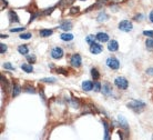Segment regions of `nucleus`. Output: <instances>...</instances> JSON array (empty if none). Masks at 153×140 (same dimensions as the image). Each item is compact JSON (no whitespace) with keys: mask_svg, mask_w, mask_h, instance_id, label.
I'll use <instances>...</instances> for the list:
<instances>
[{"mask_svg":"<svg viewBox=\"0 0 153 140\" xmlns=\"http://www.w3.org/2000/svg\"><path fill=\"white\" fill-rule=\"evenodd\" d=\"M145 106H146V105H145L144 102H142V101H140V100H132V101H130V102L127 103V108H130L131 110L136 111V112L142 111L145 108Z\"/></svg>","mask_w":153,"mask_h":140,"instance_id":"f257e3e1","label":"nucleus"},{"mask_svg":"<svg viewBox=\"0 0 153 140\" xmlns=\"http://www.w3.org/2000/svg\"><path fill=\"white\" fill-rule=\"evenodd\" d=\"M114 85L119 89L125 90L127 87H129V81H127V79H125L124 77H118V78L114 79Z\"/></svg>","mask_w":153,"mask_h":140,"instance_id":"f03ea898","label":"nucleus"},{"mask_svg":"<svg viewBox=\"0 0 153 140\" xmlns=\"http://www.w3.org/2000/svg\"><path fill=\"white\" fill-rule=\"evenodd\" d=\"M119 29L121 31H124V32H130L133 29V25L129 20H123L119 24Z\"/></svg>","mask_w":153,"mask_h":140,"instance_id":"7ed1b4c3","label":"nucleus"},{"mask_svg":"<svg viewBox=\"0 0 153 140\" xmlns=\"http://www.w3.org/2000/svg\"><path fill=\"white\" fill-rule=\"evenodd\" d=\"M107 66L111 68V69H113V70H117V69H119L120 67V61L117 58L110 57L107 59Z\"/></svg>","mask_w":153,"mask_h":140,"instance_id":"20e7f679","label":"nucleus"},{"mask_svg":"<svg viewBox=\"0 0 153 140\" xmlns=\"http://www.w3.org/2000/svg\"><path fill=\"white\" fill-rule=\"evenodd\" d=\"M70 64L72 67H76V68H79L81 66V56L79 53H74L72 55V57L70 59Z\"/></svg>","mask_w":153,"mask_h":140,"instance_id":"39448f33","label":"nucleus"},{"mask_svg":"<svg viewBox=\"0 0 153 140\" xmlns=\"http://www.w3.org/2000/svg\"><path fill=\"white\" fill-rule=\"evenodd\" d=\"M51 57L53 59H61L63 57V50L61 49L60 47H54L53 49L51 50Z\"/></svg>","mask_w":153,"mask_h":140,"instance_id":"423d86ee","label":"nucleus"},{"mask_svg":"<svg viewBox=\"0 0 153 140\" xmlns=\"http://www.w3.org/2000/svg\"><path fill=\"white\" fill-rule=\"evenodd\" d=\"M102 50H103V47H102L101 45H99V43L93 42V43L90 45V52L93 53V55L100 53V52H102Z\"/></svg>","mask_w":153,"mask_h":140,"instance_id":"0eeeda50","label":"nucleus"},{"mask_svg":"<svg viewBox=\"0 0 153 140\" xmlns=\"http://www.w3.org/2000/svg\"><path fill=\"white\" fill-rule=\"evenodd\" d=\"M97 40L98 41H100V42H107V41H109V34L108 33H105V32H99L97 36Z\"/></svg>","mask_w":153,"mask_h":140,"instance_id":"6e6552de","label":"nucleus"},{"mask_svg":"<svg viewBox=\"0 0 153 140\" xmlns=\"http://www.w3.org/2000/svg\"><path fill=\"white\" fill-rule=\"evenodd\" d=\"M94 83L92 81H89V80H85L82 83V89L85 91H91L93 89Z\"/></svg>","mask_w":153,"mask_h":140,"instance_id":"1a4fd4ad","label":"nucleus"},{"mask_svg":"<svg viewBox=\"0 0 153 140\" xmlns=\"http://www.w3.org/2000/svg\"><path fill=\"white\" fill-rule=\"evenodd\" d=\"M108 49L110 51H117L119 49V43L117 40H110L109 45H108Z\"/></svg>","mask_w":153,"mask_h":140,"instance_id":"9d476101","label":"nucleus"},{"mask_svg":"<svg viewBox=\"0 0 153 140\" xmlns=\"http://www.w3.org/2000/svg\"><path fill=\"white\" fill-rule=\"evenodd\" d=\"M60 29H62L63 31H69V30H71L72 29V24L70 22V21H63L61 25H60V27H59Z\"/></svg>","mask_w":153,"mask_h":140,"instance_id":"9b49d317","label":"nucleus"},{"mask_svg":"<svg viewBox=\"0 0 153 140\" xmlns=\"http://www.w3.org/2000/svg\"><path fill=\"white\" fill-rule=\"evenodd\" d=\"M101 91L103 95L109 96V95H111V92H112V88H111V86L109 85V83H105V85H103Z\"/></svg>","mask_w":153,"mask_h":140,"instance_id":"f8f14e48","label":"nucleus"},{"mask_svg":"<svg viewBox=\"0 0 153 140\" xmlns=\"http://www.w3.org/2000/svg\"><path fill=\"white\" fill-rule=\"evenodd\" d=\"M118 121H119V126H121V127L124 128V129H127V121L125 120L124 117L119 116V117H118Z\"/></svg>","mask_w":153,"mask_h":140,"instance_id":"ddd939ff","label":"nucleus"},{"mask_svg":"<svg viewBox=\"0 0 153 140\" xmlns=\"http://www.w3.org/2000/svg\"><path fill=\"white\" fill-rule=\"evenodd\" d=\"M108 18H109V16L104 12V11H102V12H100L99 15H98V17H97V20L99 21V22H103V21H105V20H108Z\"/></svg>","mask_w":153,"mask_h":140,"instance_id":"4468645a","label":"nucleus"},{"mask_svg":"<svg viewBox=\"0 0 153 140\" xmlns=\"http://www.w3.org/2000/svg\"><path fill=\"white\" fill-rule=\"evenodd\" d=\"M18 52L19 53H21V55H28V52H29V49H28V47H27V45H21V46H19L18 47Z\"/></svg>","mask_w":153,"mask_h":140,"instance_id":"2eb2a0df","label":"nucleus"},{"mask_svg":"<svg viewBox=\"0 0 153 140\" xmlns=\"http://www.w3.org/2000/svg\"><path fill=\"white\" fill-rule=\"evenodd\" d=\"M20 91H21V87L17 85V83H15L13 85V88H12V96L13 97H17L18 95L20 93Z\"/></svg>","mask_w":153,"mask_h":140,"instance_id":"dca6fc26","label":"nucleus"},{"mask_svg":"<svg viewBox=\"0 0 153 140\" xmlns=\"http://www.w3.org/2000/svg\"><path fill=\"white\" fill-rule=\"evenodd\" d=\"M61 39L63 40V41H70V40H72L73 39V34H71V33H62L61 36Z\"/></svg>","mask_w":153,"mask_h":140,"instance_id":"f3484780","label":"nucleus"},{"mask_svg":"<svg viewBox=\"0 0 153 140\" xmlns=\"http://www.w3.org/2000/svg\"><path fill=\"white\" fill-rule=\"evenodd\" d=\"M52 30L51 29H42V30H40V36L41 37H43V38H46V37H49V36H51L52 34Z\"/></svg>","mask_w":153,"mask_h":140,"instance_id":"a211bd4d","label":"nucleus"},{"mask_svg":"<svg viewBox=\"0 0 153 140\" xmlns=\"http://www.w3.org/2000/svg\"><path fill=\"white\" fill-rule=\"evenodd\" d=\"M9 17H10L12 22H19V17L17 16V14L15 11H10L9 12Z\"/></svg>","mask_w":153,"mask_h":140,"instance_id":"6ab92c4d","label":"nucleus"},{"mask_svg":"<svg viewBox=\"0 0 153 140\" xmlns=\"http://www.w3.org/2000/svg\"><path fill=\"white\" fill-rule=\"evenodd\" d=\"M91 76H92V78H93L94 80H98L100 78V74H99L97 68H92L91 69Z\"/></svg>","mask_w":153,"mask_h":140,"instance_id":"aec40b11","label":"nucleus"},{"mask_svg":"<svg viewBox=\"0 0 153 140\" xmlns=\"http://www.w3.org/2000/svg\"><path fill=\"white\" fill-rule=\"evenodd\" d=\"M145 47H146V49L148 50L152 51L153 50V38H149V39L145 41Z\"/></svg>","mask_w":153,"mask_h":140,"instance_id":"412c9836","label":"nucleus"},{"mask_svg":"<svg viewBox=\"0 0 153 140\" xmlns=\"http://www.w3.org/2000/svg\"><path fill=\"white\" fill-rule=\"evenodd\" d=\"M21 69L23 70V71H25V72H32L34 71V68H32V66L29 64V65H21Z\"/></svg>","mask_w":153,"mask_h":140,"instance_id":"4be33fe9","label":"nucleus"},{"mask_svg":"<svg viewBox=\"0 0 153 140\" xmlns=\"http://www.w3.org/2000/svg\"><path fill=\"white\" fill-rule=\"evenodd\" d=\"M41 81H42V83H56L57 80H56V78H53V77H49V78H43V79H41Z\"/></svg>","mask_w":153,"mask_h":140,"instance_id":"5701e85b","label":"nucleus"},{"mask_svg":"<svg viewBox=\"0 0 153 140\" xmlns=\"http://www.w3.org/2000/svg\"><path fill=\"white\" fill-rule=\"evenodd\" d=\"M104 124V130H105V136H104V139H109V124H107L105 121H102Z\"/></svg>","mask_w":153,"mask_h":140,"instance_id":"b1692460","label":"nucleus"},{"mask_svg":"<svg viewBox=\"0 0 153 140\" xmlns=\"http://www.w3.org/2000/svg\"><path fill=\"white\" fill-rule=\"evenodd\" d=\"M25 92H30V93H36V90H34V88L32 87V86H29V85H27V86H25Z\"/></svg>","mask_w":153,"mask_h":140,"instance_id":"393cba45","label":"nucleus"},{"mask_svg":"<svg viewBox=\"0 0 153 140\" xmlns=\"http://www.w3.org/2000/svg\"><path fill=\"white\" fill-rule=\"evenodd\" d=\"M85 40H87L88 43H90V45H91V43H93L94 42V40H97V37L93 36V34H90V36H88V37H87V39H85Z\"/></svg>","mask_w":153,"mask_h":140,"instance_id":"a878e982","label":"nucleus"},{"mask_svg":"<svg viewBox=\"0 0 153 140\" xmlns=\"http://www.w3.org/2000/svg\"><path fill=\"white\" fill-rule=\"evenodd\" d=\"M19 37H20V39H30L32 37V34L30 32H25V33H21Z\"/></svg>","mask_w":153,"mask_h":140,"instance_id":"bb28decb","label":"nucleus"},{"mask_svg":"<svg viewBox=\"0 0 153 140\" xmlns=\"http://www.w3.org/2000/svg\"><path fill=\"white\" fill-rule=\"evenodd\" d=\"M27 60H28V62L29 64H34L36 62V57H34V55H27Z\"/></svg>","mask_w":153,"mask_h":140,"instance_id":"cd10ccee","label":"nucleus"},{"mask_svg":"<svg viewBox=\"0 0 153 140\" xmlns=\"http://www.w3.org/2000/svg\"><path fill=\"white\" fill-rule=\"evenodd\" d=\"M56 72L61 74H68V70L64 69V68H57V69H56Z\"/></svg>","mask_w":153,"mask_h":140,"instance_id":"c85d7f7f","label":"nucleus"},{"mask_svg":"<svg viewBox=\"0 0 153 140\" xmlns=\"http://www.w3.org/2000/svg\"><path fill=\"white\" fill-rule=\"evenodd\" d=\"M25 30V27H19V28H11L10 29V32H20V31H23Z\"/></svg>","mask_w":153,"mask_h":140,"instance_id":"c756f323","label":"nucleus"},{"mask_svg":"<svg viewBox=\"0 0 153 140\" xmlns=\"http://www.w3.org/2000/svg\"><path fill=\"white\" fill-rule=\"evenodd\" d=\"M93 89H94V91H97V92H99V91H101V89H102L101 83H94Z\"/></svg>","mask_w":153,"mask_h":140,"instance_id":"7c9ffc66","label":"nucleus"},{"mask_svg":"<svg viewBox=\"0 0 153 140\" xmlns=\"http://www.w3.org/2000/svg\"><path fill=\"white\" fill-rule=\"evenodd\" d=\"M6 51H7V45L0 43V52H1V53H5Z\"/></svg>","mask_w":153,"mask_h":140,"instance_id":"2f4dec72","label":"nucleus"},{"mask_svg":"<svg viewBox=\"0 0 153 140\" xmlns=\"http://www.w3.org/2000/svg\"><path fill=\"white\" fill-rule=\"evenodd\" d=\"M143 34H144L145 37H153V31L152 30H144Z\"/></svg>","mask_w":153,"mask_h":140,"instance_id":"473e14b6","label":"nucleus"},{"mask_svg":"<svg viewBox=\"0 0 153 140\" xmlns=\"http://www.w3.org/2000/svg\"><path fill=\"white\" fill-rule=\"evenodd\" d=\"M108 2V0H98L97 1V5L95 6H99V7H102L104 3H107Z\"/></svg>","mask_w":153,"mask_h":140,"instance_id":"72a5a7b5","label":"nucleus"},{"mask_svg":"<svg viewBox=\"0 0 153 140\" xmlns=\"http://www.w3.org/2000/svg\"><path fill=\"white\" fill-rule=\"evenodd\" d=\"M3 68H6V69H9V70H15V68L11 66L9 62H6V64H3Z\"/></svg>","mask_w":153,"mask_h":140,"instance_id":"f704fd0d","label":"nucleus"},{"mask_svg":"<svg viewBox=\"0 0 153 140\" xmlns=\"http://www.w3.org/2000/svg\"><path fill=\"white\" fill-rule=\"evenodd\" d=\"M79 12V8L78 7H72L71 8V11H70V14L71 15H73V14H78Z\"/></svg>","mask_w":153,"mask_h":140,"instance_id":"c9c22d12","label":"nucleus"},{"mask_svg":"<svg viewBox=\"0 0 153 140\" xmlns=\"http://www.w3.org/2000/svg\"><path fill=\"white\" fill-rule=\"evenodd\" d=\"M144 18V15H136V17H134V20H138V21H141L142 19Z\"/></svg>","mask_w":153,"mask_h":140,"instance_id":"e433bc0d","label":"nucleus"},{"mask_svg":"<svg viewBox=\"0 0 153 140\" xmlns=\"http://www.w3.org/2000/svg\"><path fill=\"white\" fill-rule=\"evenodd\" d=\"M146 74H149V76H153V68H149L146 70Z\"/></svg>","mask_w":153,"mask_h":140,"instance_id":"4c0bfd02","label":"nucleus"},{"mask_svg":"<svg viewBox=\"0 0 153 140\" xmlns=\"http://www.w3.org/2000/svg\"><path fill=\"white\" fill-rule=\"evenodd\" d=\"M52 11H53V8H49V9H47V11H44L43 14H44V15H50Z\"/></svg>","mask_w":153,"mask_h":140,"instance_id":"58836bf2","label":"nucleus"},{"mask_svg":"<svg viewBox=\"0 0 153 140\" xmlns=\"http://www.w3.org/2000/svg\"><path fill=\"white\" fill-rule=\"evenodd\" d=\"M149 19H150V21L153 24V10L150 12V15H149Z\"/></svg>","mask_w":153,"mask_h":140,"instance_id":"ea45409f","label":"nucleus"},{"mask_svg":"<svg viewBox=\"0 0 153 140\" xmlns=\"http://www.w3.org/2000/svg\"><path fill=\"white\" fill-rule=\"evenodd\" d=\"M66 1H67V2H66V5H72L74 0H66Z\"/></svg>","mask_w":153,"mask_h":140,"instance_id":"a19ab883","label":"nucleus"},{"mask_svg":"<svg viewBox=\"0 0 153 140\" xmlns=\"http://www.w3.org/2000/svg\"><path fill=\"white\" fill-rule=\"evenodd\" d=\"M0 37H1V38H2V39H3V38H8V37H7V34H1V36H0Z\"/></svg>","mask_w":153,"mask_h":140,"instance_id":"79ce46f5","label":"nucleus"},{"mask_svg":"<svg viewBox=\"0 0 153 140\" xmlns=\"http://www.w3.org/2000/svg\"><path fill=\"white\" fill-rule=\"evenodd\" d=\"M81 1H85V0H81Z\"/></svg>","mask_w":153,"mask_h":140,"instance_id":"37998d69","label":"nucleus"}]
</instances>
